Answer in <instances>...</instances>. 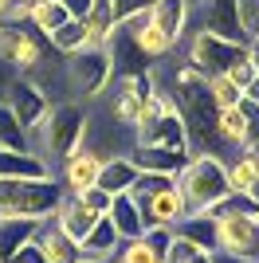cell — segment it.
Returning <instances> with one entry per match:
<instances>
[{
	"label": "cell",
	"mask_w": 259,
	"mask_h": 263,
	"mask_svg": "<svg viewBox=\"0 0 259 263\" xmlns=\"http://www.w3.org/2000/svg\"><path fill=\"white\" fill-rule=\"evenodd\" d=\"M177 185V177H165V173H138V181L130 185V197L141 200V197H153V193H161V189Z\"/></svg>",
	"instance_id": "cell-33"
},
{
	"label": "cell",
	"mask_w": 259,
	"mask_h": 263,
	"mask_svg": "<svg viewBox=\"0 0 259 263\" xmlns=\"http://www.w3.org/2000/svg\"><path fill=\"white\" fill-rule=\"evenodd\" d=\"M86 118H90V106L75 99H55L43 114V122L28 134V149H32L40 161L51 165V173L59 169V161L75 154L86 138Z\"/></svg>",
	"instance_id": "cell-1"
},
{
	"label": "cell",
	"mask_w": 259,
	"mask_h": 263,
	"mask_svg": "<svg viewBox=\"0 0 259 263\" xmlns=\"http://www.w3.org/2000/svg\"><path fill=\"white\" fill-rule=\"evenodd\" d=\"M59 200H63V185L55 177L0 181V220H43L55 212Z\"/></svg>",
	"instance_id": "cell-4"
},
{
	"label": "cell",
	"mask_w": 259,
	"mask_h": 263,
	"mask_svg": "<svg viewBox=\"0 0 259 263\" xmlns=\"http://www.w3.org/2000/svg\"><path fill=\"white\" fill-rule=\"evenodd\" d=\"M118 248H122V240H118V232H114V224H110L106 216H98L95 228L86 232V240L79 243V252H83L86 263H106V259H114Z\"/></svg>",
	"instance_id": "cell-18"
},
{
	"label": "cell",
	"mask_w": 259,
	"mask_h": 263,
	"mask_svg": "<svg viewBox=\"0 0 259 263\" xmlns=\"http://www.w3.org/2000/svg\"><path fill=\"white\" fill-rule=\"evenodd\" d=\"M224 75L232 79V83H236V87H239V95H244V87H248L251 79H255V67H251V55L244 51V55H239V59H236V63H232V67H228V71H224Z\"/></svg>",
	"instance_id": "cell-34"
},
{
	"label": "cell",
	"mask_w": 259,
	"mask_h": 263,
	"mask_svg": "<svg viewBox=\"0 0 259 263\" xmlns=\"http://www.w3.org/2000/svg\"><path fill=\"white\" fill-rule=\"evenodd\" d=\"M189 16H193V0H153L150 4V20L177 44H184L189 35Z\"/></svg>",
	"instance_id": "cell-16"
},
{
	"label": "cell",
	"mask_w": 259,
	"mask_h": 263,
	"mask_svg": "<svg viewBox=\"0 0 259 263\" xmlns=\"http://www.w3.org/2000/svg\"><path fill=\"white\" fill-rule=\"evenodd\" d=\"M138 165L130 161V154H118V157H106L102 169H98V189H106L110 197H118V193H130V185L138 181Z\"/></svg>",
	"instance_id": "cell-22"
},
{
	"label": "cell",
	"mask_w": 259,
	"mask_h": 263,
	"mask_svg": "<svg viewBox=\"0 0 259 263\" xmlns=\"http://www.w3.org/2000/svg\"><path fill=\"white\" fill-rule=\"evenodd\" d=\"M47 47H51L59 59H67V55H75L86 47V32H83V20H67L63 28H55L51 35H47Z\"/></svg>",
	"instance_id": "cell-27"
},
{
	"label": "cell",
	"mask_w": 259,
	"mask_h": 263,
	"mask_svg": "<svg viewBox=\"0 0 259 263\" xmlns=\"http://www.w3.org/2000/svg\"><path fill=\"white\" fill-rule=\"evenodd\" d=\"M110 4H114V20H130V16H138V12H145L153 4V0H110Z\"/></svg>",
	"instance_id": "cell-37"
},
{
	"label": "cell",
	"mask_w": 259,
	"mask_h": 263,
	"mask_svg": "<svg viewBox=\"0 0 259 263\" xmlns=\"http://www.w3.org/2000/svg\"><path fill=\"white\" fill-rule=\"evenodd\" d=\"M79 200H83V204L95 212V216H106L110 204H114V197H110L106 189H98V185H95V189H86V193H79Z\"/></svg>",
	"instance_id": "cell-35"
},
{
	"label": "cell",
	"mask_w": 259,
	"mask_h": 263,
	"mask_svg": "<svg viewBox=\"0 0 259 263\" xmlns=\"http://www.w3.org/2000/svg\"><path fill=\"white\" fill-rule=\"evenodd\" d=\"M110 79H114V59H110L106 47H83V51L63 59V87H67V99L75 102L95 106L102 99V90L110 87Z\"/></svg>",
	"instance_id": "cell-5"
},
{
	"label": "cell",
	"mask_w": 259,
	"mask_h": 263,
	"mask_svg": "<svg viewBox=\"0 0 259 263\" xmlns=\"http://www.w3.org/2000/svg\"><path fill=\"white\" fill-rule=\"evenodd\" d=\"M51 220H55V224H59V228H63V232H67V236H71L75 243H83V240H86V232L95 228V220H98V216H95L90 209H86V204H83L79 197L63 193V200L55 204Z\"/></svg>",
	"instance_id": "cell-17"
},
{
	"label": "cell",
	"mask_w": 259,
	"mask_h": 263,
	"mask_svg": "<svg viewBox=\"0 0 259 263\" xmlns=\"http://www.w3.org/2000/svg\"><path fill=\"white\" fill-rule=\"evenodd\" d=\"M12 79H16V75H12V71H8V67H4V63H0V95H4V90H8V83H12Z\"/></svg>",
	"instance_id": "cell-42"
},
{
	"label": "cell",
	"mask_w": 259,
	"mask_h": 263,
	"mask_svg": "<svg viewBox=\"0 0 259 263\" xmlns=\"http://www.w3.org/2000/svg\"><path fill=\"white\" fill-rule=\"evenodd\" d=\"M98 169H102V157L90 154L86 145H79L75 154L67 157V161H59V169H55V181L63 185V193H71V197H79V193H86V189L98 185Z\"/></svg>",
	"instance_id": "cell-12"
},
{
	"label": "cell",
	"mask_w": 259,
	"mask_h": 263,
	"mask_svg": "<svg viewBox=\"0 0 259 263\" xmlns=\"http://www.w3.org/2000/svg\"><path fill=\"white\" fill-rule=\"evenodd\" d=\"M138 209H141V228H173L177 220L189 216V204H184L177 185L161 189V193H153V197H141Z\"/></svg>",
	"instance_id": "cell-11"
},
{
	"label": "cell",
	"mask_w": 259,
	"mask_h": 263,
	"mask_svg": "<svg viewBox=\"0 0 259 263\" xmlns=\"http://www.w3.org/2000/svg\"><path fill=\"white\" fill-rule=\"evenodd\" d=\"M83 32H86V47H110L118 20H114V4L110 0H95L83 16Z\"/></svg>",
	"instance_id": "cell-19"
},
{
	"label": "cell",
	"mask_w": 259,
	"mask_h": 263,
	"mask_svg": "<svg viewBox=\"0 0 259 263\" xmlns=\"http://www.w3.org/2000/svg\"><path fill=\"white\" fill-rule=\"evenodd\" d=\"M244 51H248V44H232V40H220V35H208V32H189L184 35V63L196 67L200 75L228 71Z\"/></svg>",
	"instance_id": "cell-8"
},
{
	"label": "cell",
	"mask_w": 259,
	"mask_h": 263,
	"mask_svg": "<svg viewBox=\"0 0 259 263\" xmlns=\"http://www.w3.org/2000/svg\"><path fill=\"white\" fill-rule=\"evenodd\" d=\"M35 243H40V252L47 263H83V252H79V243L67 236L51 216L40 220V228H35Z\"/></svg>",
	"instance_id": "cell-14"
},
{
	"label": "cell",
	"mask_w": 259,
	"mask_h": 263,
	"mask_svg": "<svg viewBox=\"0 0 259 263\" xmlns=\"http://www.w3.org/2000/svg\"><path fill=\"white\" fill-rule=\"evenodd\" d=\"M157 87V71H141V75H114L110 87L102 90V114L118 122L122 130H138V118L145 110V99Z\"/></svg>",
	"instance_id": "cell-6"
},
{
	"label": "cell",
	"mask_w": 259,
	"mask_h": 263,
	"mask_svg": "<svg viewBox=\"0 0 259 263\" xmlns=\"http://www.w3.org/2000/svg\"><path fill=\"white\" fill-rule=\"evenodd\" d=\"M16 177L40 181V177H55V173H51V165L40 161L32 149H0V181H16Z\"/></svg>",
	"instance_id": "cell-20"
},
{
	"label": "cell",
	"mask_w": 259,
	"mask_h": 263,
	"mask_svg": "<svg viewBox=\"0 0 259 263\" xmlns=\"http://www.w3.org/2000/svg\"><path fill=\"white\" fill-rule=\"evenodd\" d=\"M47 40L35 32L32 24H4L0 20V63L12 75H28V79H43L47 67Z\"/></svg>",
	"instance_id": "cell-7"
},
{
	"label": "cell",
	"mask_w": 259,
	"mask_h": 263,
	"mask_svg": "<svg viewBox=\"0 0 259 263\" xmlns=\"http://www.w3.org/2000/svg\"><path fill=\"white\" fill-rule=\"evenodd\" d=\"M212 134H216V145H220V149H236L239 154L251 138V118L244 114V106H224V110H216Z\"/></svg>",
	"instance_id": "cell-15"
},
{
	"label": "cell",
	"mask_w": 259,
	"mask_h": 263,
	"mask_svg": "<svg viewBox=\"0 0 259 263\" xmlns=\"http://www.w3.org/2000/svg\"><path fill=\"white\" fill-rule=\"evenodd\" d=\"M0 263H4V259H0Z\"/></svg>",
	"instance_id": "cell-47"
},
{
	"label": "cell",
	"mask_w": 259,
	"mask_h": 263,
	"mask_svg": "<svg viewBox=\"0 0 259 263\" xmlns=\"http://www.w3.org/2000/svg\"><path fill=\"white\" fill-rule=\"evenodd\" d=\"M189 32H208L232 44H244L236 20V0H193V16H189Z\"/></svg>",
	"instance_id": "cell-10"
},
{
	"label": "cell",
	"mask_w": 259,
	"mask_h": 263,
	"mask_svg": "<svg viewBox=\"0 0 259 263\" xmlns=\"http://www.w3.org/2000/svg\"><path fill=\"white\" fill-rule=\"evenodd\" d=\"M118 259H122V263H165V255H161V252H153L150 243L138 236V240H122Z\"/></svg>",
	"instance_id": "cell-31"
},
{
	"label": "cell",
	"mask_w": 259,
	"mask_h": 263,
	"mask_svg": "<svg viewBox=\"0 0 259 263\" xmlns=\"http://www.w3.org/2000/svg\"><path fill=\"white\" fill-rule=\"evenodd\" d=\"M228 169V189H232V197H248L251 185L259 181V157H251L248 149H239L232 161H224Z\"/></svg>",
	"instance_id": "cell-24"
},
{
	"label": "cell",
	"mask_w": 259,
	"mask_h": 263,
	"mask_svg": "<svg viewBox=\"0 0 259 263\" xmlns=\"http://www.w3.org/2000/svg\"><path fill=\"white\" fill-rule=\"evenodd\" d=\"M141 240H145V243H150V248H153V252H169V243H173V228H145V232H141Z\"/></svg>",
	"instance_id": "cell-36"
},
{
	"label": "cell",
	"mask_w": 259,
	"mask_h": 263,
	"mask_svg": "<svg viewBox=\"0 0 259 263\" xmlns=\"http://www.w3.org/2000/svg\"><path fill=\"white\" fill-rule=\"evenodd\" d=\"M205 90H208V99H212L216 110H224V106H239V87L232 83V79L224 75V71H216V75H205Z\"/></svg>",
	"instance_id": "cell-29"
},
{
	"label": "cell",
	"mask_w": 259,
	"mask_h": 263,
	"mask_svg": "<svg viewBox=\"0 0 259 263\" xmlns=\"http://www.w3.org/2000/svg\"><path fill=\"white\" fill-rule=\"evenodd\" d=\"M248 55H251V67H255V75H259V40H255V44H248Z\"/></svg>",
	"instance_id": "cell-43"
},
{
	"label": "cell",
	"mask_w": 259,
	"mask_h": 263,
	"mask_svg": "<svg viewBox=\"0 0 259 263\" xmlns=\"http://www.w3.org/2000/svg\"><path fill=\"white\" fill-rule=\"evenodd\" d=\"M173 236L189 240L193 248H200V252H216V220H212V212H189L184 220L173 224Z\"/></svg>",
	"instance_id": "cell-21"
},
{
	"label": "cell",
	"mask_w": 259,
	"mask_h": 263,
	"mask_svg": "<svg viewBox=\"0 0 259 263\" xmlns=\"http://www.w3.org/2000/svg\"><path fill=\"white\" fill-rule=\"evenodd\" d=\"M134 145H169V149H189V126H184L181 110L173 102V95L157 83L153 95L145 99V110L134 130ZM193 154V149H189Z\"/></svg>",
	"instance_id": "cell-3"
},
{
	"label": "cell",
	"mask_w": 259,
	"mask_h": 263,
	"mask_svg": "<svg viewBox=\"0 0 259 263\" xmlns=\"http://www.w3.org/2000/svg\"><path fill=\"white\" fill-rule=\"evenodd\" d=\"M71 20V12L59 4V0H32V12H28V24H32L35 32L47 40V35L55 32V28H63V24Z\"/></svg>",
	"instance_id": "cell-25"
},
{
	"label": "cell",
	"mask_w": 259,
	"mask_h": 263,
	"mask_svg": "<svg viewBox=\"0 0 259 263\" xmlns=\"http://www.w3.org/2000/svg\"><path fill=\"white\" fill-rule=\"evenodd\" d=\"M236 20H239L244 44H255L259 40V0H236Z\"/></svg>",
	"instance_id": "cell-30"
},
{
	"label": "cell",
	"mask_w": 259,
	"mask_h": 263,
	"mask_svg": "<svg viewBox=\"0 0 259 263\" xmlns=\"http://www.w3.org/2000/svg\"><path fill=\"white\" fill-rule=\"evenodd\" d=\"M212 263H259V259H239V255H228V252H212Z\"/></svg>",
	"instance_id": "cell-40"
},
{
	"label": "cell",
	"mask_w": 259,
	"mask_h": 263,
	"mask_svg": "<svg viewBox=\"0 0 259 263\" xmlns=\"http://www.w3.org/2000/svg\"><path fill=\"white\" fill-rule=\"evenodd\" d=\"M4 263H47V259H43L40 243H35V240H28L24 248H16V252H12L8 259H4Z\"/></svg>",
	"instance_id": "cell-38"
},
{
	"label": "cell",
	"mask_w": 259,
	"mask_h": 263,
	"mask_svg": "<svg viewBox=\"0 0 259 263\" xmlns=\"http://www.w3.org/2000/svg\"><path fill=\"white\" fill-rule=\"evenodd\" d=\"M0 149H28V134L16 122V114H12L4 95H0Z\"/></svg>",
	"instance_id": "cell-28"
},
{
	"label": "cell",
	"mask_w": 259,
	"mask_h": 263,
	"mask_svg": "<svg viewBox=\"0 0 259 263\" xmlns=\"http://www.w3.org/2000/svg\"><path fill=\"white\" fill-rule=\"evenodd\" d=\"M177 189H181L189 212H208L216 209L220 200L232 197L228 189V169H224V157L220 154H193L189 165L177 173Z\"/></svg>",
	"instance_id": "cell-2"
},
{
	"label": "cell",
	"mask_w": 259,
	"mask_h": 263,
	"mask_svg": "<svg viewBox=\"0 0 259 263\" xmlns=\"http://www.w3.org/2000/svg\"><path fill=\"white\" fill-rule=\"evenodd\" d=\"M106 220L114 224L118 240H138L141 232H145V228H141V209H138V200L130 197V193H118V197H114Z\"/></svg>",
	"instance_id": "cell-23"
},
{
	"label": "cell",
	"mask_w": 259,
	"mask_h": 263,
	"mask_svg": "<svg viewBox=\"0 0 259 263\" xmlns=\"http://www.w3.org/2000/svg\"><path fill=\"white\" fill-rule=\"evenodd\" d=\"M251 157H259V130H251V138H248V145H244Z\"/></svg>",
	"instance_id": "cell-41"
},
{
	"label": "cell",
	"mask_w": 259,
	"mask_h": 263,
	"mask_svg": "<svg viewBox=\"0 0 259 263\" xmlns=\"http://www.w3.org/2000/svg\"><path fill=\"white\" fill-rule=\"evenodd\" d=\"M189 149H169V145H134L130 149V161L138 165L141 173H165V177H177L189 165Z\"/></svg>",
	"instance_id": "cell-13"
},
{
	"label": "cell",
	"mask_w": 259,
	"mask_h": 263,
	"mask_svg": "<svg viewBox=\"0 0 259 263\" xmlns=\"http://www.w3.org/2000/svg\"><path fill=\"white\" fill-rule=\"evenodd\" d=\"M248 197H251V204H255V212H259V181L251 185V193H248Z\"/></svg>",
	"instance_id": "cell-44"
},
{
	"label": "cell",
	"mask_w": 259,
	"mask_h": 263,
	"mask_svg": "<svg viewBox=\"0 0 259 263\" xmlns=\"http://www.w3.org/2000/svg\"><path fill=\"white\" fill-rule=\"evenodd\" d=\"M59 4H63V8L71 12V20H83V16H86V8H90L95 0H59Z\"/></svg>",
	"instance_id": "cell-39"
},
{
	"label": "cell",
	"mask_w": 259,
	"mask_h": 263,
	"mask_svg": "<svg viewBox=\"0 0 259 263\" xmlns=\"http://www.w3.org/2000/svg\"><path fill=\"white\" fill-rule=\"evenodd\" d=\"M83 263H86V259H83ZM106 263H110V259H106Z\"/></svg>",
	"instance_id": "cell-46"
},
{
	"label": "cell",
	"mask_w": 259,
	"mask_h": 263,
	"mask_svg": "<svg viewBox=\"0 0 259 263\" xmlns=\"http://www.w3.org/2000/svg\"><path fill=\"white\" fill-rule=\"evenodd\" d=\"M35 228H40V220H0V259H8L16 248L35 240Z\"/></svg>",
	"instance_id": "cell-26"
},
{
	"label": "cell",
	"mask_w": 259,
	"mask_h": 263,
	"mask_svg": "<svg viewBox=\"0 0 259 263\" xmlns=\"http://www.w3.org/2000/svg\"><path fill=\"white\" fill-rule=\"evenodd\" d=\"M4 99H8V106H12V114H16V122L24 126V134H32L35 126L43 122L47 106L55 102L40 79H28V75H16V79H12L8 90H4Z\"/></svg>",
	"instance_id": "cell-9"
},
{
	"label": "cell",
	"mask_w": 259,
	"mask_h": 263,
	"mask_svg": "<svg viewBox=\"0 0 259 263\" xmlns=\"http://www.w3.org/2000/svg\"><path fill=\"white\" fill-rule=\"evenodd\" d=\"M110 263H122V259H118V255H114V259H110Z\"/></svg>",
	"instance_id": "cell-45"
},
{
	"label": "cell",
	"mask_w": 259,
	"mask_h": 263,
	"mask_svg": "<svg viewBox=\"0 0 259 263\" xmlns=\"http://www.w3.org/2000/svg\"><path fill=\"white\" fill-rule=\"evenodd\" d=\"M165 263H212V252H200V248H193L189 240L173 236L169 252H165Z\"/></svg>",
	"instance_id": "cell-32"
}]
</instances>
